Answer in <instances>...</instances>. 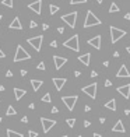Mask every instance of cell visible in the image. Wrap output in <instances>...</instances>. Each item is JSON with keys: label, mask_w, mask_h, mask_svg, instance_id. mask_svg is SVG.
Listing matches in <instances>:
<instances>
[{"label": "cell", "mask_w": 130, "mask_h": 137, "mask_svg": "<svg viewBox=\"0 0 130 137\" xmlns=\"http://www.w3.org/2000/svg\"><path fill=\"white\" fill-rule=\"evenodd\" d=\"M95 25H101V20L91 10H88L87 16H85V21H84V28H90V27H95Z\"/></svg>", "instance_id": "cell-1"}, {"label": "cell", "mask_w": 130, "mask_h": 137, "mask_svg": "<svg viewBox=\"0 0 130 137\" xmlns=\"http://www.w3.org/2000/svg\"><path fill=\"white\" fill-rule=\"evenodd\" d=\"M31 59V55L22 48L21 45L17 46V50H16V55H14V63H18V62H22V60H28Z\"/></svg>", "instance_id": "cell-2"}, {"label": "cell", "mask_w": 130, "mask_h": 137, "mask_svg": "<svg viewBox=\"0 0 130 137\" xmlns=\"http://www.w3.org/2000/svg\"><path fill=\"white\" fill-rule=\"evenodd\" d=\"M109 31H111V42L112 43H116L120 38H123L126 35V31L119 29V28H116V27H113V25L109 27Z\"/></svg>", "instance_id": "cell-3"}, {"label": "cell", "mask_w": 130, "mask_h": 137, "mask_svg": "<svg viewBox=\"0 0 130 137\" xmlns=\"http://www.w3.org/2000/svg\"><path fill=\"white\" fill-rule=\"evenodd\" d=\"M63 46L69 48V49L74 50V52H78L80 50V43H78V35H73L72 38H69L67 41L63 42Z\"/></svg>", "instance_id": "cell-4"}, {"label": "cell", "mask_w": 130, "mask_h": 137, "mask_svg": "<svg viewBox=\"0 0 130 137\" xmlns=\"http://www.w3.org/2000/svg\"><path fill=\"white\" fill-rule=\"evenodd\" d=\"M77 16H78L77 11H72V13H69V14L62 16V21H64L70 28H74V27H76V21H77Z\"/></svg>", "instance_id": "cell-5"}, {"label": "cell", "mask_w": 130, "mask_h": 137, "mask_svg": "<svg viewBox=\"0 0 130 137\" xmlns=\"http://www.w3.org/2000/svg\"><path fill=\"white\" fill-rule=\"evenodd\" d=\"M77 99H78L77 95H67V97H62V101H63V104L66 105V108L69 109L70 112L74 109L76 104H77Z\"/></svg>", "instance_id": "cell-6"}, {"label": "cell", "mask_w": 130, "mask_h": 137, "mask_svg": "<svg viewBox=\"0 0 130 137\" xmlns=\"http://www.w3.org/2000/svg\"><path fill=\"white\" fill-rule=\"evenodd\" d=\"M27 42L29 43L32 48H34L37 52H39L41 48H42V42H43V35H37V37L34 38H29V39H27Z\"/></svg>", "instance_id": "cell-7"}, {"label": "cell", "mask_w": 130, "mask_h": 137, "mask_svg": "<svg viewBox=\"0 0 130 137\" xmlns=\"http://www.w3.org/2000/svg\"><path fill=\"white\" fill-rule=\"evenodd\" d=\"M97 87H98V84H97V83H92V84H90V85H87V87L81 88V90H82L84 94H87L90 98L95 99V97H97Z\"/></svg>", "instance_id": "cell-8"}, {"label": "cell", "mask_w": 130, "mask_h": 137, "mask_svg": "<svg viewBox=\"0 0 130 137\" xmlns=\"http://www.w3.org/2000/svg\"><path fill=\"white\" fill-rule=\"evenodd\" d=\"M41 123H42L43 133H49V130L56 124V120H53V119H48V118H41Z\"/></svg>", "instance_id": "cell-9"}, {"label": "cell", "mask_w": 130, "mask_h": 137, "mask_svg": "<svg viewBox=\"0 0 130 137\" xmlns=\"http://www.w3.org/2000/svg\"><path fill=\"white\" fill-rule=\"evenodd\" d=\"M28 8L39 16L41 11H42V0H37V2H34V3H29V4H28Z\"/></svg>", "instance_id": "cell-10"}, {"label": "cell", "mask_w": 130, "mask_h": 137, "mask_svg": "<svg viewBox=\"0 0 130 137\" xmlns=\"http://www.w3.org/2000/svg\"><path fill=\"white\" fill-rule=\"evenodd\" d=\"M53 62H55V67H56V70H60V68L67 63V59H66V58H62V56L55 55V56H53Z\"/></svg>", "instance_id": "cell-11"}, {"label": "cell", "mask_w": 130, "mask_h": 137, "mask_svg": "<svg viewBox=\"0 0 130 137\" xmlns=\"http://www.w3.org/2000/svg\"><path fill=\"white\" fill-rule=\"evenodd\" d=\"M87 43H88V45H91L92 48H95V49H101V35H97V37L88 39Z\"/></svg>", "instance_id": "cell-12"}, {"label": "cell", "mask_w": 130, "mask_h": 137, "mask_svg": "<svg viewBox=\"0 0 130 137\" xmlns=\"http://www.w3.org/2000/svg\"><path fill=\"white\" fill-rule=\"evenodd\" d=\"M117 92L119 94H122L123 97L126 98V99H129L130 98V84H126V85H120V87L116 88Z\"/></svg>", "instance_id": "cell-13"}, {"label": "cell", "mask_w": 130, "mask_h": 137, "mask_svg": "<svg viewBox=\"0 0 130 137\" xmlns=\"http://www.w3.org/2000/svg\"><path fill=\"white\" fill-rule=\"evenodd\" d=\"M66 81H67V80L64 78V77H60V78H59V77H55V78H53V84H55V87H56V90H57V91L63 90Z\"/></svg>", "instance_id": "cell-14"}, {"label": "cell", "mask_w": 130, "mask_h": 137, "mask_svg": "<svg viewBox=\"0 0 130 137\" xmlns=\"http://www.w3.org/2000/svg\"><path fill=\"white\" fill-rule=\"evenodd\" d=\"M116 77H119V78H127V77H130V73H129L127 67H126V64H122V66H120Z\"/></svg>", "instance_id": "cell-15"}, {"label": "cell", "mask_w": 130, "mask_h": 137, "mask_svg": "<svg viewBox=\"0 0 130 137\" xmlns=\"http://www.w3.org/2000/svg\"><path fill=\"white\" fill-rule=\"evenodd\" d=\"M78 60L81 62L84 66H90V62H91V53H84V55H80V56H78Z\"/></svg>", "instance_id": "cell-16"}, {"label": "cell", "mask_w": 130, "mask_h": 137, "mask_svg": "<svg viewBox=\"0 0 130 137\" xmlns=\"http://www.w3.org/2000/svg\"><path fill=\"white\" fill-rule=\"evenodd\" d=\"M112 132H113V133H116V132L125 133V132H126V129H125V126H123L122 120H117V122H116V124H115V126L112 127Z\"/></svg>", "instance_id": "cell-17"}, {"label": "cell", "mask_w": 130, "mask_h": 137, "mask_svg": "<svg viewBox=\"0 0 130 137\" xmlns=\"http://www.w3.org/2000/svg\"><path fill=\"white\" fill-rule=\"evenodd\" d=\"M10 28L11 29H22V25H21V21H20V18L18 17H16V18L11 21L10 24Z\"/></svg>", "instance_id": "cell-18"}, {"label": "cell", "mask_w": 130, "mask_h": 137, "mask_svg": "<svg viewBox=\"0 0 130 137\" xmlns=\"http://www.w3.org/2000/svg\"><path fill=\"white\" fill-rule=\"evenodd\" d=\"M25 94H27V91H25V90H22V88H14V95H16V101H20Z\"/></svg>", "instance_id": "cell-19"}, {"label": "cell", "mask_w": 130, "mask_h": 137, "mask_svg": "<svg viewBox=\"0 0 130 137\" xmlns=\"http://www.w3.org/2000/svg\"><path fill=\"white\" fill-rule=\"evenodd\" d=\"M42 84H43L42 80H31V85H32V88H34V91H39Z\"/></svg>", "instance_id": "cell-20"}, {"label": "cell", "mask_w": 130, "mask_h": 137, "mask_svg": "<svg viewBox=\"0 0 130 137\" xmlns=\"http://www.w3.org/2000/svg\"><path fill=\"white\" fill-rule=\"evenodd\" d=\"M105 108L111 109V111H116V99L115 98H111V101L105 104Z\"/></svg>", "instance_id": "cell-21"}, {"label": "cell", "mask_w": 130, "mask_h": 137, "mask_svg": "<svg viewBox=\"0 0 130 137\" xmlns=\"http://www.w3.org/2000/svg\"><path fill=\"white\" fill-rule=\"evenodd\" d=\"M6 133H7V137H24V136H22V133L14 132V130H11V129H7V130H6Z\"/></svg>", "instance_id": "cell-22"}, {"label": "cell", "mask_w": 130, "mask_h": 137, "mask_svg": "<svg viewBox=\"0 0 130 137\" xmlns=\"http://www.w3.org/2000/svg\"><path fill=\"white\" fill-rule=\"evenodd\" d=\"M6 115H7V116H14V115H17V111L10 105V106L7 108V111H6Z\"/></svg>", "instance_id": "cell-23"}, {"label": "cell", "mask_w": 130, "mask_h": 137, "mask_svg": "<svg viewBox=\"0 0 130 137\" xmlns=\"http://www.w3.org/2000/svg\"><path fill=\"white\" fill-rule=\"evenodd\" d=\"M2 4L6 6V7H8V8H13L14 3H13V0H2Z\"/></svg>", "instance_id": "cell-24"}, {"label": "cell", "mask_w": 130, "mask_h": 137, "mask_svg": "<svg viewBox=\"0 0 130 137\" xmlns=\"http://www.w3.org/2000/svg\"><path fill=\"white\" fill-rule=\"evenodd\" d=\"M117 11H119V7H117V4L113 2L111 4V7H109V13H117Z\"/></svg>", "instance_id": "cell-25"}, {"label": "cell", "mask_w": 130, "mask_h": 137, "mask_svg": "<svg viewBox=\"0 0 130 137\" xmlns=\"http://www.w3.org/2000/svg\"><path fill=\"white\" fill-rule=\"evenodd\" d=\"M57 11H59V7H57V6H55V4H51V6H49V13H51L52 16H53V14H56Z\"/></svg>", "instance_id": "cell-26"}, {"label": "cell", "mask_w": 130, "mask_h": 137, "mask_svg": "<svg viewBox=\"0 0 130 137\" xmlns=\"http://www.w3.org/2000/svg\"><path fill=\"white\" fill-rule=\"evenodd\" d=\"M42 101H43V102H51V101H52L51 94H45V95L42 97Z\"/></svg>", "instance_id": "cell-27"}, {"label": "cell", "mask_w": 130, "mask_h": 137, "mask_svg": "<svg viewBox=\"0 0 130 137\" xmlns=\"http://www.w3.org/2000/svg\"><path fill=\"white\" fill-rule=\"evenodd\" d=\"M81 3H87V0H70V4H81Z\"/></svg>", "instance_id": "cell-28"}, {"label": "cell", "mask_w": 130, "mask_h": 137, "mask_svg": "<svg viewBox=\"0 0 130 137\" xmlns=\"http://www.w3.org/2000/svg\"><path fill=\"white\" fill-rule=\"evenodd\" d=\"M67 126H69V127H73V126H74V123H76V119H67Z\"/></svg>", "instance_id": "cell-29"}, {"label": "cell", "mask_w": 130, "mask_h": 137, "mask_svg": "<svg viewBox=\"0 0 130 137\" xmlns=\"http://www.w3.org/2000/svg\"><path fill=\"white\" fill-rule=\"evenodd\" d=\"M37 136H38V133L34 132V130H29L28 132V137H37Z\"/></svg>", "instance_id": "cell-30"}, {"label": "cell", "mask_w": 130, "mask_h": 137, "mask_svg": "<svg viewBox=\"0 0 130 137\" xmlns=\"http://www.w3.org/2000/svg\"><path fill=\"white\" fill-rule=\"evenodd\" d=\"M37 68H38V70H45V63H43V62H41V63L37 66Z\"/></svg>", "instance_id": "cell-31"}, {"label": "cell", "mask_w": 130, "mask_h": 137, "mask_svg": "<svg viewBox=\"0 0 130 137\" xmlns=\"http://www.w3.org/2000/svg\"><path fill=\"white\" fill-rule=\"evenodd\" d=\"M111 85H112V81H111V80H106V81H105V87H111Z\"/></svg>", "instance_id": "cell-32"}, {"label": "cell", "mask_w": 130, "mask_h": 137, "mask_svg": "<svg viewBox=\"0 0 130 137\" xmlns=\"http://www.w3.org/2000/svg\"><path fill=\"white\" fill-rule=\"evenodd\" d=\"M37 25H38V24L35 22V21H31V22H29V27H31V28H35Z\"/></svg>", "instance_id": "cell-33"}, {"label": "cell", "mask_w": 130, "mask_h": 137, "mask_svg": "<svg viewBox=\"0 0 130 137\" xmlns=\"http://www.w3.org/2000/svg\"><path fill=\"white\" fill-rule=\"evenodd\" d=\"M51 46H52V48H57V42H56V41H52V42H51Z\"/></svg>", "instance_id": "cell-34"}, {"label": "cell", "mask_w": 130, "mask_h": 137, "mask_svg": "<svg viewBox=\"0 0 130 137\" xmlns=\"http://www.w3.org/2000/svg\"><path fill=\"white\" fill-rule=\"evenodd\" d=\"M57 32H59V34H63V32H64V28H63V27H59V28H57Z\"/></svg>", "instance_id": "cell-35"}, {"label": "cell", "mask_w": 130, "mask_h": 137, "mask_svg": "<svg viewBox=\"0 0 130 137\" xmlns=\"http://www.w3.org/2000/svg\"><path fill=\"white\" fill-rule=\"evenodd\" d=\"M21 122H22V123H28V118H27V116H22Z\"/></svg>", "instance_id": "cell-36"}, {"label": "cell", "mask_w": 130, "mask_h": 137, "mask_svg": "<svg viewBox=\"0 0 130 137\" xmlns=\"http://www.w3.org/2000/svg\"><path fill=\"white\" fill-rule=\"evenodd\" d=\"M51 112H52V113H57V112H59V109H57V108H56V106H53V108H52V111H51Z\"/></svg>", "instance_id": "cell-37"}, {"label": "cell", "mask_w": 130, "mask_h": 137, "mask_svg": "<svg viewBox=\"0 0 130 137\" xmlns=\"http://www.w3.org/2000/svg\"><path fill=\"white\" fill-rule=\"evenodd\" d=\"M91 124V122L90 120H84V127H88Z\"/></svg>", "instance_id": "cell-38"}, {"label": "cell", "mask_w": 130, "mask_h": 137, "mask_svg": "<svg viewBox=\"0 0 130 137\" xmlns=\"http://www.w3.org/2000/svg\"><path fill=\"white\" fill-rule=\"evenodd\" d=\"M6 77H13V73H11V70H8L7 73H6Z\"/></svg>", "instance_id": "cell-39"}, {"label": "cell", "mask_w": 130, "mask_h": 137, "mask_svg": "<svg viewBox=\"0 0 130 137\" xmlns=\"http://www.w3.org/2000/svg\"><path fill=\"white\" fill-rule=\"evenodd\" d=\"M90 111H91V106L85 105V108H84V112H90Z\"/></svg>", "instance_id": "cell-40"}, {"label": "cell", "mask_w": 130, "mask_h": 137, "mask_svg": "<svg viewBox=\"0 0 130 137\" xmlns=\"http://www.w3.org/2000/svg\"><path fill=\"white\" fill-rule=\"evenodd\" d=\"M3 58H6V55H4V52L0 49V59H3Z\"/></svg>", "instance_id": "cell-41"}, {"label": "cell", "mask_w": 130, "mask_h": 137, "mask_svg": "<svg viewBox=\"0 0 130 137\" xmlns=\"http://www.w3.org/2000/svg\"><path fill=\"white\" fill-rule=\"evenodd\" d=\"M48 28H49V25H48V24H43V25H42V29H43V31H46Z\"/></svg>", "instance_id": "cell-42"}, {"label": "cell", "mask_w": 130, "mask_h": 137, "mask_svg": "<svg viewBox=\"0 0 130 137\" xmlns=\"http://www.w3.org/2000/svg\"><path fill=\"white\" fill-rule=\"evenodd\" d=\"M98 74H97V71H91V77H97Z\"/></svg>", "instance_id": "cell-43"}, {"label": "cell", "mask_w": 130, "mask_h": 137, "mask_svg": "<svg viewBox=\"0 0 130 137\" xmlns=\"http://www.w3.org/2000/svg\"><path fill=\"white\" fill-rule=\"evenodd\" d=\"M74 76L76 77H80V76H81V73H80V71H74Z\"/></svg>", "instance_id": "cell-44"}, {"label": "cell", "mask_w": 130, "mask_h": 137, "mask_svg": "<svg viewBox=\"0 0 130 137\" xmlns=\"http://www.w3.org/2000/svg\"><path fill=\"white\" fill-rule=\"evenodd\" d=\"M21 76H22V77L27 76V70H21Z\"/></svg>", "instance_id": "cell-45"}, {"label": "cell", "mask_w": 130, "mask_h": 137, "mask_svg": "<svg viewBox=\"0 0 130 137\" xmlns=\"http://www.w3.org/2000/svg\"><path fill=\"white\" fill-rule=\"evenodd\" d=\"M4 90H6V88H4V85H0V92H3Z\"/></svg>", "instance_id": "cell-46"}, {"label": "cell", "mask_w": 130, "mask_h": 137, "mask_svg": "<svg viewBox=\"0 0 130 137\" xmlns=\"http://www.w3.org/2000/svg\"><path fill=\"white\" fill-rule=\"evenodd\" d=\"M108 64H109V62H108V60H105V62H104V66H105V67H108Z\"/></svg>", "instance_id": "cell-47"}, {"label": "cell", "mask_w": 130, "mask_h": 137, "mask_svg": "<svg viewBox=\"0 0 130 137\" xmlns=\"http://www.w3.org/2000/svg\"><path fill=\"white\" fill-rule=\"evenodd\" d=\"M94 137H102V136L99 134V133H94Z\"/></svg>", "instance_id": "cell-48"}, {"label": "cell", "mask_w": 130, "mask_h": 137, "mask_svg": "<svg viewBox=\"0 0 130 137\" xmlns=\"http://www.w3.org/2000/svg\"><path fill=\"white\" fill-rule=\"evenodd\" d=\"M125 18H126V20H130V14H129V13H127V14H126V16H125Z\"/></svg>", "instance_id": "cell-49"}, {"label": "cell", "mask_w": 130, "mask_h": 137, "mask_svg": "<svg viewBox=\"0 0 130 137\" xmlns=\"http://www.w3.org/2000/svg\"><path fill=\"white\" fill-rule=\"evenodd\" d=\"M126 50H127V53L130 55V46H127V48H126Z\"/></svg>", "instance_id": "cell-50"}, {"label": "cell", "mask_w": 130, "mask_h": 137, "mask_svg": "<svg viewBox=\"0 0 130 137\" xmlns=\"http://www.w3.org/2000/svg\"><path fill=\"white\" fill-rule=\"evenodd\" d=\"M102 2H104V0H97V3H98V4H101Z\"/></svg>", "instance_id": "cell-51"}, {"label": "cell", "mask_w": 130, "mask_h": 137, "mask_svg": "<svg viewBox=\"0 0 130 137\" xmlns=\"http://www.w3.org/2000/svg\"><path fill=\"white\" fill-rule=\"evenodd\" d=\"M60 137H67V136H66V134H64V136H60Z\"/></svg>", "instance_id": "cell-52"}, {"label": "cell", "mask_w": 130, "mask_h": 137, "mask_svg": "<svg viewBox=\"0 0 130 137\" xmlns=\"http://www.w3.org/2000/svg\"><path fill=\"white\" fill-rule=\"evenodd\" d=\"M0 123H2V118H0Z\"/></svg>", "instance_id": "cell-53"}, {"label": "cell", "mask_w": 130, "mask_h": 137, "mask_svg": "<svg viewBox=\"0 0 130 137\" xmlns=\"http://www.w3.org/2000/svg\"><path fill=\"white\" fill-rule=\"evenodd\" d=\"M2 18H3V17H2V16H0V20H2Z\"/></svg>", "instance_id": "cell-54"}, {"label": "cell", "mask_w": 130, "mask_h": 137, "mask_svg": "<svg viewBox=\"0 0 130 137\" xmlns=\"http://www.w3.org/2000/svg\"><path fill=\"white\" fill-rule=\"evenodd\" d=\"M78 137H82V136H78Z\"/></svg>", "instance_id": "cell-55"}]
</instances>
